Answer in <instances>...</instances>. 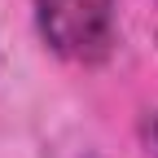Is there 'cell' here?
Segmentation results:
<instances>
[{
  "label": "cell",
  "instance_id": "2",
  "mask_svg": "<svg viewBox=\"0 0 158 158\" xmlns=\"http://www.w3.org/2000/svg\"><path fill=\"white\" fill-rule=\"evenodd\" d=\"M141 141L149 145V154H158V110L141 114Z\"/></svg>",
  "mask_w": 158,
  "mask_h": 158
},
{
  "label": "cell",
  "instance_id": "1",
  "mask_svg": "<svg viewBox=\"0 0 158 158\" xmlns=\"http://www.w3.org/2000/svg\"><path fill=\"white\" fill-rule=\"evenodd\" d=\"M40 40L75 66H97L114 48V0H31Z\"/></svg>",
  "mask_w": 158,
  "mask_h": 158
}]
</instances>
